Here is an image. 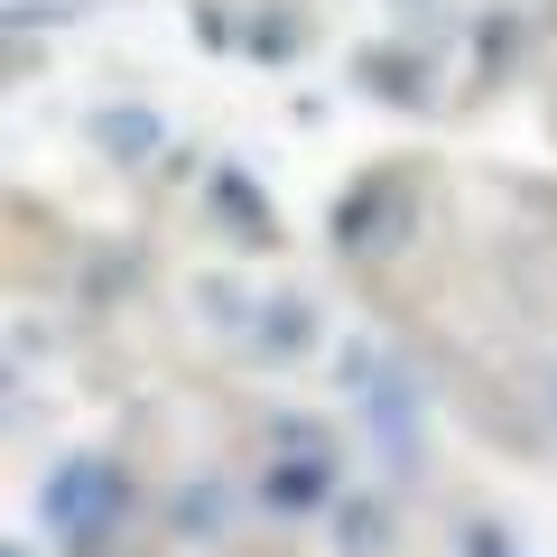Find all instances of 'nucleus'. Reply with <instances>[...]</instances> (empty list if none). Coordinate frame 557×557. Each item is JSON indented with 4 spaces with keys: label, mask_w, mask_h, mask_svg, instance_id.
Segmentation results:
<instances>
[{
    "label": "nucleus",
    "mask_w": 557,
    "mask_h": 557,
    "mask_svg": "<svg viewBox=\"0 0 557 557\" xmlns=\"http://www.w3.org/2000/svg\"><path fill=\"white\" fill-rule=\"evenodd\" d=\"M409 10H428V0H409Z\"/></svg>",
    "instance_id": "nucleus-2"
},
{
    "label": "nucleus",
    "mask_w": 557,
    "mask_h": 557,
    "mask_svg": "<svg viewBox=\"0 0 557 557\" xmlns=\"http://www.w3.org/2000/svg\"><path fill=\"white\" fill-rule=\"evenodd\" d=\"M102 139H121V159H139V139H149V121H139V112H121V121H102Z\"/></svg>",
    "instance_id": "nucleus-1"
}]
</instances>
